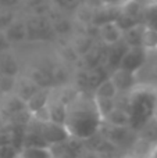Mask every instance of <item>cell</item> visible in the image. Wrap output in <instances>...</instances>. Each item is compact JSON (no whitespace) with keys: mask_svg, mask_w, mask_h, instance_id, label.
Segmentation results:
<instances>
[{"mask_svg":"<svg viewBox=\"0 0 157 158\" xmlns=\"http://www.w3.org/2000/svg\"><path fill=\"white\" fill-rule=\"evenodd\" d=\"M28 31V40L31 42H46L54 38L52 31V22L49 17L29 15L25 19Z\"/></svg>","mask_w":157,"mask_h":158,"instance_id":"obj_1","label":"cell"},{"mask_svg":"<svg viewBox=\"0 0 157 158\" xmlns=\"http://www.w3.org/2000/svg\"><path fill=\"white\" fill-rule=\"evenodd\" d=\"M39 136L43 137L46 146L61 144V143L68 140L70 132L66 125L56 123V122H43V123H39Z\"/></svg>","mask_w":157,"mask_h":158,"instance_id":"obj_2","label":"cell"},{"mask_svg":"<svg viewBox=\"0 0 157 158\" xmlns=\"http://www.w3.org/2000/svg\"><path fill=\"white\" fill-rule=\"evenodd\" d=\"M122 33H124V29L120 27L116 19L107 21L97 27V40L104 46H113L122 42Z\"/></svg>","mask_w":157,"mask_h":158,"instance_id":"obj_3","label":"cell"},{"mask_svg":"<svg viewBox=\"0 0 157 158\" xmlns=\"http://www.w3.org/2000/svg\"><path fill=\"white\" fill-rule=\"evenodd\" d=\"M106 49H107V46H104L103 43H100L97 40L93 44V47L79 58L81 64H82L81 69H93V68H99V67H104Z\"/></svg>","mask_w":157,"mask_h":158,"instance_id":"obj_4","label":"cell"},{"mask_svg":"<svg viewBox=\"0 0 157 158\" xmlns=\"http://www.w3.org/2000/svg\"><path fill=\"white\" fill-rule=\"evenodd\" d=\"M146 57H147V53L142 47H128L121 63H120L118 68H124V69H128V71L138 72L143 67Z\"/></svg>","mask_w":157,"mask_h":158,"instance_id":"obj_5","label":"cell"},{"mask_svg":"<svg viewBox=\"0 0 157 158\" xmlns=\"http://www.w3.org/2000/svg\"><path fill=\"white\" fill-rule=\"evenodd\" d=\"M110 79L113 81L114 86H116L117 92H129L138 83V78H136V72L128 71L124 68H117L114 71H111V74L108 75Z\"/></svg>","mask_w":157,"mask_h":158,"instance_id":"obj_6","label":"cell"},{"mask_svg":"<svg viewBox=\"0 0 157 158\" xmlns=\"http://www.w3.org/2000/svg\"><path fill=\"white\" fill-rule=\"evenodd\" d=\"M3 33H4L7 42L11 44V47H13V44H19L22 42L28 40V31H27L25 19L17 17Z\"/></svg>","mask_w":157,"mask_h":158,"instance_id":"obj_7","label":"cell"},{"mask_svg":"<svg viewBox=\"0 0 157 158\" xmlns=\"http://www.w3.org/2000/svg\"><path fill=\"white\" fill-rule=\"evenodd\" d=\"M57 13H58V8H56L52 13V15L49 17L50 22H52V31L54 33V36L66 38V36H68L74 31V22L70 21L63 14H57Z\"/></svg>","mask_w":157,"mask_h":158,"instance_id":"obj_8","label":"cell"},{"mask_svg":"<svg viewBox=\"0 0 157 158\" xmlns=\"http://www.w3.org/2000/svg\"><path fill=\"white\" fill-rule=\"evenodd\" d=\"M19 74H21L19 63L15 56L11 53V50L0 53V75L17 78L19 77Z\"/></svg>","mask_w":157,"mask_h":158,"instance_id":"obj_9","label":"cell"},{"mask_svg":"<svg viewBox=\"0 0 157 158\" xmlns=\"http://www.w3.org/2000/svg\"><path fill=\"white\" fill-rule=\"evenodd\" d=\"M128 46L124 42L116 43L113 46H107L106 49V61H104V68L106 69H117L120 67L122 57H124L125 52H127Z\"/></svg>","mask_w":157,"mask_h":158,"instance_id":"obj_10","label":"cell"},{"mask_svg":"<svg viewBox=\"0 0 157 158\" xmlns=\"http://www.w3.org/2000/svg\"><path fill=\"white\" fill-rule=\"evenodd\" d=\"M27 78H29L39 89H53L54 82H53L52 77H50L47 68H42V67H31L28 69Z\"/></svg>","mask_w":157,"mask_h":158,"instance_id":"obj_11","label":"cell"},{"mask_svg":"<svg viewBox=\"0 0 157 158\" xmlns=\"http://www.w3.org/2000/svg\"><path fill=\"white\" fill-rule=\"evenodd\" d=\"M25 110H27L25 103L19 97H17L14 93L3 96L2 103H0V111L4 115L11 118V117H14V115L19 114V112L25 111Z\"/></svg>","mask_w":157,"mask_h":158,"instance_id":"obj_12","label":"cell"},{"mask_svg":"<svg viewBox=\"0 0 157 158\" xmlns=\"http://www.w3.org/2000/svg\"><path fill=\"white\" fill-rule=\"evenodd\" d=\"M50 97H52V89H39L33 93V96L29 98V100L25 103V107H27L28 112L31 115L38 112L39 110L47 107L50 101Z\"/></svg>","mask_w":157,"mask_h":158,"instance_id":"obj_13","label":"cell"},{"mask_svg":"<svg viewBox=\"0 0 157 158\" xmlns=\"http://www.w3.org/2000/svg\"><path fill=\"white\" fill-rule=\"evenodd\" d=\"M22 3L28 8L29 15L50 17L56 10L52 0H22Z\"/></svg>","mask_w":157,"mask_h":158,"instance_id":"obj_14","label":"cell"},{"mask_svg":"<svg viewBox=\"0 0 157 158\" xmlns=\"http://www.w3.org/2000/svg\"><path fill=\"white\" fill-rule=\"evenodd\" d=\"M39 90V87L27 77H17L15 79V87H14V94L19 97L24 103H27L33 93Z\"/></svg>","mask_w":157,"mask_h":158,"instance_id":"obj_15","label":"cell"},{"mask_svg":"<svg viewBox=\"0 0 157 158\" xmlns=\"http://www.w3.org/2000/svg\"><path fill=\"white\" fill-rule=\"evenodd\" d=\"M145 22H139L132 27L124 29L122 33V42L128 47H142V35L145 29Z\"/></svg>","mask_w":157,"mask_h":158,"instance_id":"obj_16","label":"cell"},{"mask_svg":"<svg viewBox=\"0 0 157 158\" xmlns=\"http://www.w3.org/2000/svg\"><path fill=\"white\" fill-rule=\"evenodd\" d=\"M102 122L107 123L108 126H113V128H127L131 123V114L127 110L116 107Z\"/></svg>","mask_w":157,"mask_h":158,"instance_id":"obj_17","label":"cell"},{"mask_svg":"<svg viewBox=\"0 0 157 158\" xmlns=\"http://www.w3.org/2000/svg\"><path fill=\"white\" fill-rule=\"evenodd\" d=\"M96 42L97 40L93 38V36L88 35V33H82V35H77L74 39H72L71 47L75 52V54L81 58L83 54H86V53L93 47V44L96 43Z\"/></svg>","mask_w":157,"mask_h":158,"instance_id":"obj_18","label":"cell"},{"mask_svg":"<svg viewBox=\"0 0 157 158\" xmlns=\"http://www.w3.org/2000/svg\"><path fill=\"white\" fill-rule=\"evenodd\" d=\"M19 156L22 158H54L49 146L39 144H25L19 151Z\"/></svg>","mask_w":157,"mask_h":158,"instance_id":"obj_19","label":"cell"},{"mask_svg":"<svg viewBox=\"0 0 157 158\" xmlns=\"http://www.w3.org/2000/svg\"><path fill=\"white\" fill-rule=\"evenodd\" d=\"M157 47V28L153 25L146 24L142 35V49L146 53L156 52Z\"/></svg>","mask_w":157,"mask_h":158,"instance_id":"obj_20","label":"cell"},{"mask_svg":"<svg viewBox=\"0 0 157 158\" xmlns=\"http://www.w3.org/2000/svg\"><path fill=\"white\" fill-rule=\"evenodd\" d=\"M93 107L99 115L100 121H103L114 108L117 107L116 98H106V97H95L93 96Z\"/></svg>","mask_w":157,"mask_h":158,"instance_id":"obj_21","label":"cell"},{"mask_svg":"<svg viewBox=\"0 0 157 158\" xmlns=\"http://www.w3.org/2000/svg\"><path fill=\"white\" fill-rule=\"evenodd\" d=\"M118 92H117L116 86H114L113 81L110 79V77L106 78L104 81H102L99 85L96 86V89L93 90V96L95 97H106V98H116Z\"/></svg>","mask_w":157,"mask_h":158,"instance_id":"obj_22","label":"cell"},{"mask_svg":"<svg viewBox=\"0 0 157 158\" xmlns=\"http://www.w3.org/2000/svg\"><path fill=\"white\" fill-rule=\"evenodd\" d=\"M141 139L150 143L152 146H157V118L150 119L149 122L143 126Z\"/></svg>","mask_w":157,"mask_h":158,"instance_id":"obj_23","label":"cell"},{"mask_svg":"<svg viewBox=\"0 0 157 158\" xmlns=\"http://www.w3.org/2000/svg\"><path fill=\"white\" fill-rule=\"evenodd\" d=\"M15 79L13 77H4L0 75V94L7 96L14 93V87H15Z\"/></svg>","mask_w":157,"mask_h":158,"instance_id":"obj_24","label":"cell"},{"mask_svg":"<svg viewBox=\"0 0 157 158\" xmlns=\"http://www.w3.org/2000/svg\"><path fill=\"white\" fill-rule=\"evenodd\" d=\"M17 18L14 10H8V8H0V31L4 32L7 27Z\"/></svg>","mask_w":157,"mask_h":158,"instance_id":"obj_25","label":"cell"},{"mask_svg":"<svg viewBox=\"0 0 157 158\" xmlns=\"http://www.w3.org/2000/svg\"><path fill=\"white\" fill-rule=\"evenodd\" d=\"M56 8L60 11H68V10H77L81 4L82 0H52Z\"/></svg>","mask_w":157,"mask_h":158,"instance_id":"obj_26","label":"cell"},{"mask_svg":"<svg viewBox=\"0 0 157 158\" xmlns=\"http://www.w3.org/2000/svg\"><path fill=\"white\" fill-rule=\"evenodd\" d=\"M124 2L125 0H99V4L104 7H120Z\"/></svg>","mask_w":157,"mask_h":158,"instance_id":"obj_27","label":"cell"},{"mask_svg":"<svg viewBox=\"0 0 157 158\" xmlns=\"http://www.w3.org/2000/svg\"><path fill=\"white\" fill-rule=\"evenodd\" d=\"M7 50H11V44L7 42L4 33L0 31V53H2V52H7Z\"/></svg>","mask_w":157,"mask_h":158,"instance_id":"obj_28","label":"cell"},{"mask_svg":"<svg viewBox=\"0 0 157 158\" xmlns=\"http://www.w3.org/2000/svg\"><path fill=\"white\" fill-rule=\"evenodd\" d=\"M14 158H22V157H21V156H19V154H17V156H15V157H14Z\"/></svg>","mask_w":157,"mask_h":158,"instance_id":"obj_29","label":"cell"},{"mask_svg":"<svg viewBox=\"0 0 157 158\" xmlns=\"http://www.w3.org/2000/svg\"><path fill=\"white\" fill-rule=\"evenodd\" d=\"M150 3H157V0H150Z\"/></svg>","mask_w":157,"mask_h":158,"instance_id":"obj_30","label":"cell"},{"mask_svg":"<svg viewBox=\"0 0 157 158\" xmlns=\"http://www.w3.org/2000/svg\"><path fill=\"white\" fill-rule=\"evenodd\" d=\"M156 53H157V47H156Z\"/></svg>","mask_w":157,"mask_h":158,"instance_id":"obj_31","label":"cell"}]
</instances>
